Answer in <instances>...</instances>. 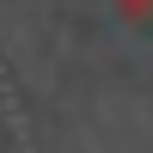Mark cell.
Instances as JSON below:
<instances>
[{"label": "cell", "mask_w": 153, "mask_h": 153, "mask_svg": "<svg viewBox=\"0 0 153 153\" xmlns=\"http://www.w3.org/2000/svg\"><path fill=\"white\" fill-rule=\"evenodd\" d=\"M123 19H153V0H110Z\"/></svg>", "instance_id": "1"}]
</instances>
